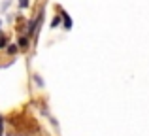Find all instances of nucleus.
Segmentation results:
<instances>
[{
  "instance_id": "1",
  "label": "nucleus",
  "mask_w": 149,
  "mask_h": 136,
  "mask_svg": "<svg viewBox=\"0 0 149 136\" xmlns=\"http://www.w3.org/2000/svg\"><path fill=\"white\" fill-rule=\"evenodd\" d=\"M42 19H44V10H40V13L29 21V27H26V36L29 38H34L38 34V30H40V27H42Z\"/></svg>"
},
{
  "instance_id": "2",
  "label": "nucleus",
  "mask_w": 149,
  "mask_h": 136,
  "mask_svg": "<svg viewBox=\"0 0 149 136\" xmlns=\"http://www.w3.org/2000/svg\"><path fill=\"white\" fill-rule=\"evenodd\" d=\"M58 10H61V17H62V27H64V30H70L72 29V17H70L62 8H58Z\"/></svg>"
},
{
  "instance_id": "3",
  "label": "nucleus",
  "mask_w": 149,
  "mask_h": 136,
  "mask_svg": "<svg viewBox=\"0 0 149 136\" xmlns=\"http://www.w3.org/2000/svg\"><path fill=\"white\" fill-rule=\"evenodd\" d=\"M17 45H19L21 49H26V47L30 45V38H29V36H21V38H19V42H17Z\"/></svg>"
},
{
  "instance_id": "4",
  "label": "nucleus",
  "mask_w": 149,
  "mask_h": 136,
  "mask_svg": "<svg viewBox=\"0 0 149 136\" xmlns=\"http://www.w3.org/2000/svg\"><path fill=\"white\" fill-rule=\"evenodd\" d=\"M6 51H8V55H15V53L19 51V45H17V44H8Z\"/></svg>"
},
{
  "instance_id": "5",
  "label": "nucleus",
  "mask_w": 149,
  "mask_h": 136,
  "mask_svg": "<svg viewBox=\"0 0 149 136\" xmlns=\"http://www.w3.org/2000/svg\"><path fill=\"white\" fill-rule=\"evenodd\" d=\"M61 21H62V17H61V15H55V17L51 19V25H49V27H51V29H57V27L61 25Z\"/></svg>"
},
{
  "instance_id": "6",
  "label": "nucleus",
  "mask_w": 149,
  "mask_h": 136,
  "mask_svg": "<svg viewBox=\"0 0 149 136\" xmlns=\"http://www.w3.org/2000/svg\"><path fill=\"white\" fill-rule=\"evenodd\" d=\"M29 6H30V0H19V8L21 10H26Z\"/></svg>"
},
{
  "instance_id": "7",
  "label": "nucleus",
  "mask_w": 149,
  "mask_h": 136,
  "mask_svg": "<svg viewBox=\"0 0 149 136\" xmlns=\"http://www.w3.org/2000/svg\"><path fill=\"white\" fill-rule=\"evenodd\" d=\"M8 45V38L6 36H0V49H4Z\"/></svg>"
},
{
  "instance_id": "8",
  "label": "nucleus",
  "mask_w": 149,
  "mask_h": 136,
  "mask_svg": "<svg viewBox=\"0 0 149 136\" xmlns=\"http://www.w3.org/2000/svg\"><path fill=\"white\" fill-rule=\"evenodd\" d=\"M34 81H36V83L40 85V87H42V85H44V81H42V77L38 76V74H34Z\"/></svg>"
},
{
  "instance_id": "9",
  "label": "nucleus",
  "mask_w": 149,
  "mask_h": 136,
  "mask_svg": "<svg viewBox=\"0 0 149 136\" xmlns=\"http://www.w3.org/2000/svg\"><path fill=\"white\" fill-rule=\"evenodd\" d=\"M4 134V117L0 115V136Z\"/></svg>"
},
{
  "instance_id": "10",
  "label": "nucleus",
  "mask_w": 149,
  "mask_h": 136,
  "mask_svg": "<svg viewBox=\"0 0 149 136\" xmlns=\"http://www.w3.org/2000/svg\"><path fill=\"white\" fill-rule=\"evenodd\" d=\"M0 27H2V23H0Z\"/></svg>"
}]
</instances>
